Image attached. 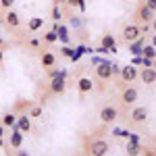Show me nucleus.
<instances>
[{
    "label": "nucleus",
    "mask_w": 156,
    "mask_h": 156,
    "mask_svg": "<svg viewBox=\"0 0 156 156\" xmlns=\"http://www.w3.org/2000/svg\"><path fill=\"white\" fill-rule=\"evenodd\" d=\"M98 119L102 125H112L115 121L119 119V108L112 106V104H106V106L100 108V112H98Z\"/></svg>",
    "instance_id": "nucleus-1"
},
{
    "label": "nucleus",
    "mask_w": 156,
    "mask_h": 156,
    "mask_svg": "<svg viewBox=\"0 0 156 156\" xmlns=\"http://www.w3.org/2000/svg\"><path fill=\"white\" fill-rule=\"evenodd\" d=\"M110 152V144L106 140H94L90 148H87V154L90 156H106Z\"/></svg>",
    "instance_id": "nucleus-2"
},
{
    "label": "nucleus",
    "mask_w": 156,
    "mask_h": 156,
    "mask_svg": "<svg viewBox=\"0 0 156 156\" xmlns=\"http://www.w3.org/2000/svg\"><path fill=\"white\" fill-rule=\"evenodd\" d=\"M142 36H144V31H142V27H140V25L131 23V25H125V27H123V40H125L127 44L135 42L137 37H142Z\"/></svg>",
    "instance_id": "nucleus-3"
},
{
    "label": "nucleus",
    "mask_w": 156,
    "mask_h": 156,
    "mask_svg": "<svg viewBox=\"0 0 156 156\" xmlns=\"http://www.w3.org/2000/svg\"><path fill=\"white\" fill-rule=\"evenodd\" d=\"M137 98H140V92H137V87H133V85H127V87H123V92H121V102H123L125 106H129V104H135V102H137Z\"/></svg>",
    "instance_id": "nucleus-4"
},
{
    "label": "nucleus",
    "mask_w": 156,
    "mask_h": 156,
    "mask_svg": "<svg viewBox=\"0 0 156 156\" xmlns=\"http://www.w3.org/2000/svg\"><path fill=\"white\" fill-rule=\"evenodd\" d=\"M115 73H112V62H108V60H102L100 65L96 67V77L100 81H108L110 77H112Z\"/></svg>",
    "instance_id": "nucleus-5"
},
{
    "label": "nucleus",
    "mask_w": 156,
    "mask_h": 156,
    "mask_svg": "<svg viewBox=\"0 0 156 156\" xmlns=\"http://www.w3.org/2000/svg\"><path fill=\"white\" fill-rule=\"evenodd\" d=\"M129 117H131V123L142 125V123L148 121V108H146V106H135L131 112H129Z\"/></svg>",
    "instance_id": "nucleus-6"
},
{
    "label": "nucleus",
    "mask_w": 156,
    "mask_h": 156,
    "mask_svg": "<svg viewBox=\"0 0 156 156\" xmlns=\"http://www.w3.org/2000/svg\"><path fill=\"white\" fill-rule=\"evenodd\" d=\"M65 90H67V81H65V75H58V77L50 79V92H52L54 96H60V94H62Z\"/></svg>",
    "instance_id": "nucleus-7"
},
{
    "label": "nucleus",
    "mask_w": 156,
    "mask_h": 156,
    "mask_svg": "<svg viewBox=\"0 0 156 156\" xmlns=\"http://www.w3.org/2000/svg\"><path fill=\"white\" fill-rule=\"evenodd\" d=\"M137 77H140L146 85H154L156 83V69L154 67H144L142 71L137 73Z\"/></svg>",
    "instance_id": "nucleus-8"
},
{
    "label": "nucleus",
    "mask_w": 156,
    "mask_h": 156,
    "mask_svg": "<svg viewBox=\"0 0 156 156\" xmlns=\"http://www.w3.org/2000/svg\"><path fill=\"white\" fill-rule=\"evenodd\" d=\"M15 127H17L21 133H29V129H31V119H29V115H27V112L17 115V123H15Z\"/></svg>",
    "instance_id": "nucleus-9"
},
{
    "label": "nucleus",
    "mask_w": 156,
    "mask_h": 156,
    "mask_svg": "<svg viewBox=\"0 0 156 156\" xmlns=\"http://www.w3.org/2000/svg\"><path fill=\"white\" fill-rule=\"evenodd\" d=\"M137 69L133 67V65H125L123 69H121V79L123 81H127V83H131V81H135L137 79Z\"/></svg>",
    "instance_id": "nucleus-10"
},
{
    "label": "nucleus",
    "mask_w": 156,
    "mask_h": 156,
    "mask_svg": "<svg viewBox=\"0 0 156 156\" xmlns=\"http://www.w3.org/2000/svg\"><path fill=\"white\" fill-rule=\"evenodd\" d=\"M23 135H25V133H21L17 127H12L11 140H9V148H11V150H19V148L23 146Z\"/></svg>",
    "instance_id": "nucleus-11"
},
{
    "label": "nucleus",
    "mask_w": 156,
    "mask_h": 156,
    "mask_svg": "<svg viewBox=\"0 0 156 156\" xmlns=\"http://www.w3.org/2000/svg\"><path fill=\"white\" fill-rule=\"evenodd\" d=\"M100 48H104L106 52H115L117 50V40L112 34H104V36L100 37Z\"/></svg>",
    "instance_id": "nucleus-12"
},
{
    "label": "nucleus",
    "mask_w": 156,
    "mask_h": 156,
    "mask_svg": "<svg viewBox=\"0 0 156 156\" xmlns=\"http://www.w3.org/2000/svg\"><path fill=\"white\" fill-rule=\"evenodd\" d=\"M94 90V81L90 79V77H79L77 79V92L83 96V94H90Z\"/></svg>",
    "instance_id": "nucleus-13"
},
{
    "label": "nucleus",
    "mask_w": 156,
    "mask_h": 156,
    "mask_svg": "<svg viewBox=\"0 0 156 156\" xmlns=\"http://www.w3.org/2000/svg\"><path fill=\"white\" fill-rule=\"evenodd\" d=\"M40 62H42V67H44V69H52V67L56 65V54H54V52H50V50H44V52H42V56H40Z\"/></svg>",
    "instance_id": "nucleus-14"
},
{
    "label": "nucleus",
    "mask_w": 156,
    "mask_h": 156,
    "mask_svg": "<svg viewBox=\"0 0 156 156\" xmlns=\"http://www.w3.org/2000/svg\"><path fill=\"white\" fill-rule=\"evenodd\" d=\"M125 150H127V156H140V152H142V146H140V140L133 135L131 140L127 142V146H125Z\"/></svg>",
    "instance_id": "nucleus-15"
},
{
    "label": "nucleus",
    "mask_w": 156,
    "mask_h": 156,
    "mask_svg": "<svg viewBox=\"0 0 156 156\" xmlns=\"http://www.w3.org/2000/svg\"><path fill=\"white\" fill-rule=\"evenodd\" d=\"M4 21H6V25H9V27H12V29H17V27L21 25L19 15H17L15 11H11V9H9V11H6V15H4Z\"/></svg>",
    "instance_id": "nucleus-16"
},
{
    "label": "nucleus",
    "mask_w": 156,
    "mask_h": 156,
    "mask_svg": "<svg viewBox=\"0 0 156 156\" xmlns=\"http://www.w3.org/2000/svg\"><path fill=\"white\" fill-rule=\"evenodd\" d=\"M137 19H140L142 23H150V21L154 19V12H152V11H150V9H148V6L144 4V6L137 11Z\"/></svg>",
    "instance_id": "nucleus-17"
},
{
    "label": "nucleus",
    "mask_w": 156,
    "mask_h": 156,
    "mask_svg": "<svg viewBox=\"0 0 156 156\" xmlns=\"http://www.w3.org/2000/svg\"><path fill=\"white\" fill-rule=\"evenodd\" d=\"M144 46H146V37L142 36V37H137L135 42H131V44H129V52H131V54H142Z\"/></svg>",
    "instance_id": "nucleus-18"
},
{
    "label": "nucleus",
    "mask_w": 156,
    "mask_h": 156,
    "mask_svg": "<svg viewBox=\"0 0 156 156\" xmlns=\"http://www.w3.org/2000/svg\"><path fill=\"white\" fill-rule=\"evenodd\" d=\"M42 27H44V17H31L27 21V29L29 31H40Z\"/></svg>",
    "instance_id": "nucleus-19"
},
{
    "label": "nucleus",
    "mask_w": 156,
    "mask_h": 156,
    "mask_svg": "<svg viewBox=\"0 0 156 156\" xmlns=\"http://www.w3.org/2000/svg\"><path fill=\"white\" fill-rule=\"evenodd\" d=\"M54 29H56V36H58L60 42H62V44H69V29H67L65 25H56Z\"/></svg>",
    "instance_id": "nucleus-20"
},
{
    "label": "nucleus",
    "mask_w": 156,
    "mask_h": 156,
    "mask_svg": "<svg viewBox=\"0 0 156 156\" xmlns=\"http://www.w3.org/2000/svg\"><path fill=\"white\" fill-rule=\"evenodd\" d=\"M0 123H2L4 127H15V123H17V115H15V112H4Z\"/></svg>",
    "instance_id": "nucleus-21"
},
{
    "label": "nucleus",
    "mask_w": 156,
    "mask_h": 156,
    "mask_svg": "<svg viewBox=\"0 0 156 156\" xmlns=\"http://www.w3.org/2000/svg\"><path fill=\"white\" fill-rule=\"evenodd\" d=\"M142 56H144V58L154 60V58H156V48L152 46V44H146V46H144V50H142Z\"/></svg>",
    "instance_id": "nucleus-22"
},
{
    "label": "nucleus",
    "mask_w": 156,
    "mask_h": 156,
    "mask_svg": "<svg viewBox=\"0 0 156 156\" xmlns=\"http://www.w3.org/2000/svg\"><path fill=\"white\" fill-rule=\"evenodd\" d=\"M44 42H46V44H54V42H58L56 29H50L48 34H44Z\"/></svg>",
    "instance_id": "nucleus-23"
},
{
    "label": "nucleus",
    "mask_w": 156,
    "mask_h": 156,
    "mask_svg": "<svg viewBox=\"0 0 156 156\" xmlns=\"http://www.w3.org/2000/svg\"><path fill=\"white\" fill-rule=\"evenodd\" d=\"M60 17H62V11H60L58 4H54V9H52V19H54V21H60Z\"/></svg>",
    "instance_id": "nucleus-24"
},
{
    "label": "nucleus",
    "mask_w": 156,
    "mask_h": 156,
    "mask_svg": "<svg viewBox=\"0 0 156 156\" xmlns=\"http://www.w3.org/2000/svg\"><path fill=\"white\" fill-rule=\"evenodd\" d=\"M12 4H15V0H0V6H2V9H6V11L11 9Z\"/></svg>",
    "instance_id": "nucleus-25"
},
{
    "label": "nucleus",
    "mask_w": 156,
    "mask_h": 156,
    "mask_svg": "<svg viewBox=\"0 0 156 156\" xmlns=\"http://www.w3.org/2000/svg\"><path fill=\"white\" fill-rule=\"evenodd\" d=\"M40 115H42V108H40V106H34V108H31V112H29V117H40Z\"/></svg>",
    "instance_id": "nucleus-26"
},
{
    "label": "nucleus",
    "mask_w": 156,
    "mask_h": 156,
    "mask_svg": "<svg viewBox=\"0 0 156 156\" xmlns=\"http://www.w3.org/2000/svg\"><path fill=\"white\" fill-rule=\"evenodd\" d=\"M146 6H148L152 12H156V0H146Z\"/></svg>",
    "instance_id": "nucleus-27"
},
{
    "label": "nucleus",
    "mask_w": 156,
    "mask_h": 156,
    "mask_svg": "<svg viewBox=\"0 0 156 156\" xmlns=\"http://www.w3.org/2000/svg\"><path fill=\"white\" fill-rule=\"evenodd\" d=\"M15 156H31V154H29V152H25V150H21V148H19V150H15Z\"/></svg>",
    "instance_id": "nucleus-28"
},
{
    "label": "nucleus",
    "mask_w": 156,
    "mask_h": 156,
    "mask_svg": "<svg viewBox=\"0 0 156 156\" xmlns=\"http://www.w3.org/2000/svg\"><path fill=\"white\" fill-rule=\"evenodd\" d=\"M29 46H31V48H37V46H40V42H37V40H29Z\"/></svg>",
    "instance_id": "nucleus-29"
},
{
    "label": "nucleus",
    "mask_w": 156,
    "mask_h": 156,
    "mask_svg": "<svg viewBox=\"0 0 156 156\" xmlns=\"http://www.w3.org/2000/svg\"><path fill=\"white\" fill-rule=\"evenodd\" d=\"M67 2H69L71 6H75V4H81V0H67Z\"/></svg>",
    "instance_id": "nucleus-30"
},
{
    "label": "nucleus",
    "mask_w": 156,
    "mask_h": 156,
    "mask_svg": "<svg viewBox=\"0 0 156 156\" xmlns=\"http://www.w3.org/2000/svg\"><path fill=\"white\" fill-rule=\"evenodd\" d=\"M150 25H152V29H154V34H156V17L152 19V21H150Z\"/></svg>",
    "instance_id": "nucleus-31"
},
{
    "label": "nucleus",
    "mask_w": 156,
    "mask_h": 156,
    "mask_svg": "<svg viewBox=\"0 0 156 156\" xmlns=\"http://www.w3.org/2000/svg\"><path fill=\"white\" fill-rule=\"evenodd\" d=\"M2 135H4V125L0 123V137H2Z\"/></svg>",
    "instance_id": "nucleus-32"
},
{
    "label": "nucleus",
    "mask_w": 156,
    "mask_h": 156,
    "mask_svg": "<svg viewBox=\"0 0 156 156\" xmlns=\"http://www.w3.org/2000/svg\"><path fill=\"white\" fill-rule=\"evenodd\" d=\"M4 146H6V144H4V140H2V137H0V150H2V148H4Z\"/></svg>",
    "instance_id": "nucleus-33"
},
{
    "label": "nucleus",
    "mask_w": 156,
    "mask_h": 156,
    "mask_svg": "<svg viewBox=\"0 0 156 156\" xmlns=\"http://www.w3.org/2000/svg\"><path fill=\"white\" fill-rule=\"evenodd\" d=\"M150 44H152V46H154V48H156V36L152 37V42H150Z\"/></svg>",
    "instance_id": "nucleus-34"
},
{
    "label": "nucleus",
    "mask_w": 156,
    "mask_h": 156,
    "mask_svg": "<svg viewBox=\"0 0 156 156\" xmlns=\"http://www.w3.org/2000/svg\"><path fill=\"white\" fill-rule=\"evenodd\" d=\"M2 58H4V50H0V62H2Z\"/></svg>",
    "instance_id": "nucleus-35"
},
{
    "label": "nucleus",
    "mask_w": 156,
    "mask_h": 156,
    "mask_svg": "<svg viewBox=\"0 0 156 156\" xmlns=\"http://www.w3.org/2000/svg\"><path fill=\"white\" fill-rule=\"evenodd\" d=\"M0 44H2V40H0Z\"/></svg>",
    "instance_id": "nucleus-36"
}]
</instances>
